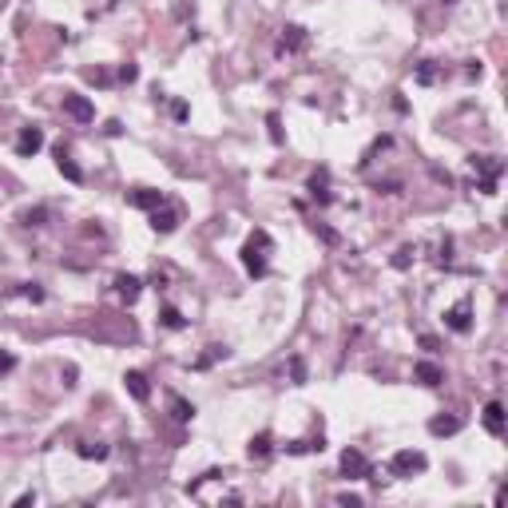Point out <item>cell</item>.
Wrapping results in <instances>:
<instances>
[{
	"mask_svg": "<svg viewBox=\"0 0 508 508\" xmlns=\"http://www.w3.org/2000/svg\"><path fill=\"white\" fill-rule=\"evenodd\" d=\"M79 457H88V460H104V457H108V449H104V444H92V441H88V444H79Z\"/></svg>",
	"mask_w": 508,
	"mask_h": 508,
	"instance_id": "19",
	"label": "cell"
},
{
	"mask_svg": "<svg viewBox=\"0 0 508 508\" xmlns=\"http://www.w3.org/2000/svg\"><path fill=\"white\" fill-rule=\"evenodd\" d=\"M444 4H453V0H444Z\"/></svg>",
	"mask_w": 508,
	"mask_h": 508,
	"instance_id": "25",
	"label": "cell"
},
{
	"mask_svg": "<svg viewBox=\"0 0 508 508\" xmlns=\"http://www.w3.org/2000/svg\"><path fill=\"white\" fill-rule=\"evenodd\" d=\"M63 111H68L72 119H79V124H92L95 119V108L84 99V95H63Z\"/></svg>",
	"mask_w": 508,
	"mask_h": 508,
	"instance_id": "4",
	"label": "cell"
},
{
	"mask_svg": "<svg viewBox=\"0 0 508 508\" xmlns=\"http://www.w3.org/2000/svg\"><path fill=\"white\" fill-rule=\"evenodd\" d=\"M40 147H44V131L40 127H24L20 139H16V155H36Z\"/></svg>",
	"mask_w": 508,
	"mask_h": 508,
	"instance_id": "5",
	"label": "cell"
},
{
	"mask_svg": "<svg viewBox=\"0 0 508 508\" xmlns=\"http://www.w3.org/2000/svg\"><path fill=\"white\" fill-rule=\"evenodd\" d=\"M163 203V195L159 190H131V206H143V211H155Z\"/></svg>",
	"mask_w": 508,
	"mask_h": 508,
	"instance_id": "14",
	"label": "cell"
},
{
	"mask_svg": "<svg viewBox=\"0 0 508 508\" xmlns=\"http://www.w3.org/2000/svg\"><path fill=\"white\" fill-rule=\"evenodd\" d=\"M24 222H28V226H40V222H44V211H28V215H24Z\"/></svg>",
	"mask_w": 508,
	"mask_h": 508,
	"instance_id": "24",
	"label": "cell"
},
{
	"mask_svg": "<svg viewBox=\"0 0 508 508\" xmlns=\"http://www.w3.org/2000/svg\"><path fill=\"white\" fill-rule=\"evenodd\" d=\"M266 254H270V235L266 231H254L246 238V246H242V266L251 270L254 278H262L266 274Z\"/></svg>",
	"mask_w": 508,
	"mask_h": 508,
	"instance_id": "1",
	"label": "cell"
},
{
	"mask_svg": "<svg viewBox=\"0 0 508 508\" xmlns=\"http://www.w3.org/2000/svg\"><path fill=\"white\" fill-rule=\"evenodd\" d=\"M413 373H417V381H421V385H441V381H444V373H441V369H437L433 362H421L417 369H413Z\"/></svg>",
	"mask_w": 508,
	"mask_h": 508,
	"instance_id": "13",
	"label": "cell"
},
{
	"mask_svg": "<svg viewBox=\"0 0 508 508\" xmlns=\"http://www.w3.org/2000/svg\"><path fill=\"white\" fill-rule=\"evenodd\" d=\"M342 473L346 476H369V460H365L358 449H346V453H342Z\"/></svg>",
	"mask_w": 508,
	"mask_h": 508,
	"instance_id": "7",
	"label": "cell"
},
{
	"mask_svg": "<svg viewBox=\"0 0 508 508\" xmlns=\"http://www.w3.org/2000/svg\"><path fill=\"white\" fill-rule=\"evenodd\" d=\"M20 294H24V298H32V302L44 298V290H40V286H20Z\"/></svg>",
	"mask_w": 508,
	"mask_h": 508,
	"instance_id": "22",
	"label": "cell"
},
{
	"mask_svg": "<svg viewBox=\"0 0 508 508\" xmlns=\"http://www.w3.org/2000/svg\"><path fill=\"white\" fill-rule=\"evenodd\" d=\"M175 222H179V211H175V206H167V199H163V203L151 211V226L167 235V231H175Z\"/></svg>",
	"mask_w": 508,
	"mask_h": 508,
	"instance_id": "6",
	"label": "cell"
},
{
	"mask_svg": "<svg viewBox=\"0 0 508 508\" xmlns=\"http://www.w3.org/2000/svg\"><path fill=\"white\" fill-rule=\"evenodd\" d=\"M425 453H413V449H401L393 460H389V473L393 476H413V473H425Z\"/></svg>",
	"mask_w": 508,
	"mask_h": 508,
	"instance_id": "3",
	"label": "cell"
},
{
	"mask_svg": "<svg viewBox=\"0 0 508 508\" xmlns=\"http://www.w3.org/2000/svg\"><path fill=\"white\" fill-rule=\"evenodd\" d=\"M171 409H175V421H190V413H195V409L187 405V401H183V397H175Z\"/></svg>",
	"mask_w": 508,
	"mask_h": 508,
	"instance_id": "21",
	"label": "cell"
},
{
	"mask_svg": "<svg viewBox=\"0 0 508 508\" xmlns=\"http://www.w3.org/2000/svg\"><path fill=\"white\" fill-rule=\"evenodd\" d=\"M163 326H167V330H183L187 322H183V314H179L175 306H167V310H163Z\"/></svg>",
	"mask_w": 508,
	"mask_h": 508,
	"instance_id": "18",
	"label": "cell"
},
{
	"mask_svg": "<svg viewBox=\"0 0 508 508\" xmlns=\"http://www.w3.org/2000/svg\"><path fill=\"white\" fill-rule=\"evenodd\" d=\"M469 163H473V171H480V190L492 195V190H496V179H500V171H505V163L492 159V155H473Z\"/></svg>",
	"mask_w": 508,
	"mask_h": 508,
	"instance_id": "2",
	"label": "cell"
},
{
	"mask_svg": "<svg viewBox=\"0 0 508 508\" xmlns=\"http://www.w3.org/2000/svg\"><path fill=\"white\" fill-rule=\"evenodd\" d=\"M460 425H465L460 417H433V421H429V433H433V437H449V433H457Z\"/></svg>",
	"mask_w": 508,
	"mask_h": 508,
	"instance_id": "12",
	"label": "cell"
},
{
	"mask_svg": "<svg viewBox=\"0 0 508 508\" xmlns=\"http://www.w3.org/2000/svg\"><path fill=\"white\" fill-rule=\"evenodd\" d=\"M251 457H254V460L270 457V433H258V437L251 441Z\"/></svg>",
	"mask_w": 508,
	"mask_h": 508,
	"instance_id": "17",
	"label": "cell"
},
{
	"mask_svg": "<svg viewBox=\"0 0 508 508\" xmlns=\"http://www.w3.org/2000/svg\"><path fill=\"white\" fill-rule=\"evenodd\" d=\"M444 322H449V330L469 333V326H473V322H469V302H457V306H453V310L444 314Z\"/></svg>",
	"mask_w": 508,
	"mask_h": 508,
	"instance_id": "9",
	"label": "cell"
},
{
	"mask_svg": "<svg viewBox=\"0 0 508 508\" xmlns=\"http://www.w3.org/2000/svg\"><path fill=\"white\" fill-rule=\"evenodd\" d=\"M306 44V32L302 28H286V36L278 40V52H286V48H302Z\"/></svg>",
	"mask_w": 508,
	"mask_h": 508,
	"instance_id": "15",
	"label": "cell"
},
{
	"mask_svg": "<svg viewBox=\"0 0 508 508\" xmlns=\"http://www.w3.org/2000/svg\"><path fill=\"white\" fill-rule=\"evenodd\" d=\"M56 163H60V171L68 175L72 183H84V171H79V167H76V163H72L68 155H63V147H60V159H56Z\"/></svg>",
	"mask_w": 508,
	"mask_h": 508,
	"instance_id": "16",
	"label": "cell"
},
{
	"mask_svg": "<svg viewBox=\"0 0 508 508\" xmlns=\"http://www.w3.org/2000/svg\"><path fill=\"white\" fill-rule=\"evenodd\" d=\"M12 365H16V358H12V353H4V349H0V373H8Z\"/></svg>",
	"mask_w": 508,
	"mask_h": 508,
	"instance_id": "23",
	"label": "cell"
},
{
	"mask_svg": "<svg viewBox=\"0 0 508 508\" xmlns=\"http://www.w3.org/2000/svg\"><path fill=\"white\" fill-rule=\"evenodd\" d=\"M124 381H127V393L135 397V401H147V397H151V385H147V378H143L139 369H131Z\"/></svg>",
	"mask_w": 508,
	"mask_h": 508,
	"instance_id": "10",
	"label": "cell"
},
{
	"mask_svg": "<svg viewBox=\"0 0 508 508\" xmlns=\"http://www.w3.org/2000/svg\"><path fill=\"white\" fill-rule=\"evenodd\" d=\"M485 429H489L492 437H505V405H500V401H489V405H485Z\"/></svg>",
	"mask_w": 508,
	"mask_h": 508,
	"instance_id": "8",
	"label": "cell"
},
{
	"mask_svg": "<svg viewBox=\"0 0 508 508\" xmlns=\"http://www.w3.org/2000/svg\"><path fill=\"white\" fill-rule=\"evenodd\" d=\"M115 290H119V298L135 302L139 298V290H143V282L135 278V274H119V278H115Z\"/></svg>",
	"mask_w": 508,
	"mask_h": 508,
	"instance_id": "11",
	"label": "cell"
},
{
	"mask_svg": "<svg viewBox=\"0 0 508 508\" xmlns=\"http://www.w3.org/2000/svg\"><path fill=\"white\" fill-rule=\"evenodd\" d=\"M310 190H314L322 203H330V190H326V175H314V179H310Z\"/></svg>",
	"mask_w": 508,
	"mask_h": 508,
	"instance_id": "20",
	"label": "cell"
}]
</instances>
